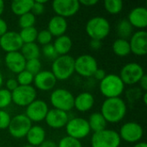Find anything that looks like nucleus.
I'll return each mask as SVG.
<instances>
[{"instance_id":"nucleus-1","label":"nucleus","mask_w":147,"mask_h":147,"mask_svg":"<svg viewBox=\"0 0 147 147\" xmlns=\"http://www.w3.org/2000/svg\"><path fill=\"white\" fill-rule=\"evenodd\" d=\"M127 103L121 97L106 98L101 106V114L107 123H119L127 115Z\"/></svg>"},{"instance_id":"nucleus-2","label":"nucleus","mask_w":147,"mask_h":147,"mask_svg":"<svg viewBox=\"0 0 147 147\" xmlns=\"http://www.w3.org/2000/svg\"><path fill=\"white\" fill-rule=\"evenodd\" d=\"M74 62L75 59L69 54L58 56L53 61L51 71L57 80H67L75 72Z\"/></svg>"},{"instance_id":"nucleus-3","label":"nucleus","mask_w":147,"mask_h":147,"mask_svg":"<svg viewBox=\"0 0 147 147\" xmlns=\"http://www.w3.org/2000/svg\"><path fill=\"white\" fill-rule=\"evenodd\" d=\"M99 89L101 94L106 98L120 97L125 90V84L117 74H107L100 81Z\"/></svg>"},{"instance_id":"nucleus-4","label":"nucleus","mask_w":147,"mask_h":147,"mask_svg":"<svg viewBox=\"0 0 147 147\" xmlns=\"http://www.w3.org/2000/svg\"><path fill=\"white\" fill-rule=\"evenodd\" d=\"M85 31L90 40L102 41L110 33V23L105 17L94 16L87 22Z\"/></svg>"},{"instance_id":"nucleus-5","label":"nucleus","mask_w":147,"mask_h":147,"mask_svg":"<svg viewBox=\"0 0 147 147\" xmlns=\"http://www.w3.org/2000/svg\"><path fill=\"white\" fill-rule=\"evenodd\" d=\"M50 102L53 109L68 113L74 107V96L65 89H56L50 96Z\"/></svg>"},{"instance_id":"nucleus-6","label":"nucleus","mask_w":147,"mask_h":147,"mask_svg":"<svg viewBox=\"0 0 147 147\" xmlns=\"http://www.w3.org/2000/svg\"><path fill=\"white\" fill-rule=\"evenodd\" d=\"M121 142L118 132L107 128L93 133L90 140L91 147H119Z\"/></svg>"},{"instance_id":"nucleus-7","label":"nucleus","mask_w":147,"mask_h":147,"mask_svg":"<svg viewBox=\"0 0 147 147\" xmlns=\"http://www.w3.org/2000/svg\"><path fill=\"white\" fill-rule=\"evenodd\" d=\"M65 127L67 136L78 140L86 138L91 132L88 121L82 117H74L69 119Z\"/></svg>"},{"instance_id":"nucleus-8","label":"nucleus","mask_w":147,"mask_h":147,"mask_svg":"<svg viewBox=\"0 0 147 147\" xmlns=\"http://www.w3.org/2000/svg\"><path fill=\"white\" fill-rule=\"evenodd\" d=\"M75 72L84 78L93 77L95 71L98 69L97 60L90 54H82L75 59Z\"/></svg>"},{"instance_id":"nucleus-9","label":"nucleus","mask_w":147,"mask_h":147,"mask_svg":"<svg viewBox=\"0 0 147 147\" xmlns=\"http://www.w3.org/2000/svg\"><path fill=\"white\" fill-rule=\"evenodd\" d=\"M32 126V122L24 114H19L11 117L8 130L13 138L20 140L26 137Z\"/></svg>"},{"instance_id":"nucleus-10","label":"nucleus","mask_w":147,"mask_h":147,"mask_svg":"<svg viewBox=\"0 0 147 147\" xmlns=\"http://www.w3.org/2000/svg\"><path fill=\"white\" fill-rule=\"evenodd\" d=\"M145 74L144 68L140 64L130 62L121 68L119 77L125 85H134L139 84Z\"/></svg>"},{"instance_id":"nucleus-11","label":"nucleus","mask_w":147,"mask_h":147,"mask_svg":"<svg viewBox=\"0 0 147 147\" xmlns=\"http://www.w3.org/2000/svg\"><path fill=\"white\" fill-rule=\"evenodd\" d=\"M12 102L19 107H28L33 102L37 96V90L32 85L21 86L19 85L11 92Z\"/></svg>"},{"instance_id":"nucleus-12","label":"nucleus","mask_w":147,"mask_h":147,"mask_svg":"<svg viewBox=\"0 0 147 147\" xmlns=\"http://www.w3.org/2000/svg\"><path fill=\"white\" fill-rule=\"evenodd\" d=\"M121 140L127 143H138L144 135L143 127L135 121H128L123 124L118 133Z\"/></svg>"},{"instance_id":"nucleus-13","label":"nucleus","mask_w":147,"mask_h":147,"mask_svg":"<svg viewBox=\"0 0 147 147\" xmlns=\"http://www.w3.org/2000/svg\"><path fill=\"white\" fill-rule=\"evenodd\" d=\"M80 3L78 0H54L52 7L56 16L67 18L75 16L79 9Z\"/></svg>"},{"instance_id":"nucleus-14","label":"nucleus","mask_w":147,"mask_h":147,"mask_svg":"<svg viewBox=\"0 0 147 147\" xmlns=\"http://www.w3.org/2000/svg\"><path fill=\"white\" fill-rule=\"evenodd\" d=\"M48 110V105L45 101L35 99L28 107H26L24 115L30 120L31 122H40L45 121Z\"/></svg>"},{"instance_id":"nucleus-15","label":"nucleus","mask_w":147,"mask_h":147,"mask_svg":"<svg viewBox=\"0 0 147 147\" xmlns=\"http://www.w3.org/2000/svg\"><path fill=\"white\" fill-rule=\"evenodd\" d=\"M23 42L16 31H7L0 37V47L6 53L13 52H20Z\"/></svg>"},{"instance_id":"nucleus-16","label":"nucleus","mask_w":147,"mask_h":147,"mask_svg":"<svg viewBox=\"0 0 147 147\" xmlns=\"http://www.w3.org/2000/svg\"><path fill=\"white\" fill-rule=\"evenodd\" d=\"M129 45L131 53L136 56H145L147 53V32L138 30L130 37Z\"/></svg>"},{"instance_id":"nucleus-17","label":"nucleus","mask_w":147,"mask_h":147,"mask_svg":"<svg viewBox=\"0 0 147 147\" xmlns=\"http://www.w3.org/2000/svg\"><path fill=\"white\" fill-rule=\"evenodd\" d=\"M57 81L58 80L51 71L44 70L34 75L33 84L34 85V88L39 90L49 91L55 87Z\"/></svg>"},{"instance_id":"nucleus-18","label":"nucleus","mask_w":147,"mask_h":147,"mask_svg":"<svg viewBox=\"0 0 147 147\" xmlns=\"http://www.w3.org/2000/svg\"><path fill=\"white\" fill-rule=\"evenodd\" d=\"M68 121V113L56 109H49L45 118L47 125L53 129H60L65 127Z\"/></svg>"},{"instance_id":"nucleus-19","label":"nucleus","mask_w":147,"mask_h":147,"mask_svg":"<svg viewBox=\"0 0 147 147\" xmlns=\"http://www.w3.org/2000/svg\"><path fill=\"white\" fill-rule=\"evenodd\" d=\"M26 59L20 52H13L6 53L4 57V64L9 71L18 74L25 70Z\"/></svg>"},{"instance_id":"nucleus-20","label":"nucleus","mask_w":147,"mask_h":147,"mask_svg":"<svg viewBox=\"0 0 147 147\" xmlns=\"http://www.w3.org/2000/svg\"><path fill=\"white\" fill-rule=\"evenodd\" d=\"M127 21L133 28L144 30L147 26V9L146 7H136L130 10Z\"/></svg>"},{"instance_id":"nucleus-21","label":"nucleus","mask_w":147,"mask_h":147,"mask_svg":"<svg viewBox=\"0 0 147 147\" xmlns=\"http://www.w3.org/2000/svg\"><path fill=\"white\" fill-rule=\"evenodd\" d=\"M95 104L94 96L88 91L82 92L74 96V107L78 112L85 113L90 111Z\"/></svg>"},{"instance_id":"nucleus-22","label":"nucleus","mask_w":147,"mask_h":147,"mask_svg":"<svg viewBox=\"0 0 147 147\" xmlns=\"http://www.w3.org/2000/svg\"><path fill=\"white\" fill-rule=\"evenodd\" d=\"M68 28V23L65 18L59 16H53L47 24V30L50 32L52 36H55L56 38L61 35H64L67 30Z\"/></svg>"},{"instance_id":"nucleus-23","label":"nucleus","mask_w":147,"mask_h":147,"mask_svg":"<svg viewBox=\"0 0 147 147\" xmlns=\"http://www.w3.org/2000/svg\"><path fill=\"white\" fill-rule=\"evenodd\" d=\"M26 140L28 145L37 147L46 140V131L39 125L32 126L26 135Z\"/></svg>"},{"instance_id":"nucleus-24","label":"nucleus","mask_w":147,"mask_h":147,"mask_svg":"<svg viewBox=\"0 0 147 147\" xmlns=\"http://www.w3.org/2000/svg\"><path fill=\"white\" fill-rule=\"evenodd\" d=\"M53 46L59 56L66 55L71 50L72 40L70 36L64 34V35L57 37L54 42L53 43Z\"/></svg>"},{"instance_id":"nucleus-25","label":"nucleus","mask_w":147,"mask_h":147,"mask_svg":"<svg viewBox=\"0 0 147 147\" xmlns=\"http://www.w3.org/2000/svg\"><path fill=\"white\" fill-rule=\"evenodd\" d=\"M34 0H14L10 4V9L14 15L21 16L31 12Z\"/></svg>"},{"instance_id":"nucleus-26","label":"nucleus","mask_w":147,"mask_h":147,"mask_svg":"<svg viewBox=\"0 0 147 147\" xmlns=\"http://www.w3.org/2000/svg\"><path fill=\"white\" fill-rule=\"evenodd\" d=\"M88 121L90 131H93V133L100 132L107 127V121H105L104 117L99 112H95L90 115V118Z\"/></svg>"},{"instance_id":"nucleus-27","label":"nucleus","mask_w":147,"mask_h":147,"mask_svg":"<svg viewBox=\"0 0 147 147\" xmlns=\"http://www.w3.org/2000/svg\"><path fill=\"white\" fill-rule=\"evenodd\" d=\"M113 52L118 57H127L131 53L129 41L127 40L118 38L112 45Z\"/></svg>"},{"instance_id":"nucleus-28","label":"nucleus","mask_w":147,"mask_h":147,"mask_svg":"<svg viewBox=\"0 0 147 147\" xmlns=\"http://www.w3.org/2000/svg\"><path fill=\"white\" fill-rule=\"evenodd\" d=\"M20 53L22 54V56L25 58L26 60L29 59H39L40 55V49L37 43L33 42V43H27L23 44Z\"/></svg>"},{"instance_id":"nucleus-29","label":"nucleus","mask_w":147,"mask_h":147,"mask_svg":"<svg viewBox=\"0 0 147 147\" xmlns=\"http://www.w3.org/2000/svg\"><path fill=\"white\" fill-rule=\"evenodd\" d=\"M116 33L121 39L127 40L134 34V28L127 18L121 19L116 25Z\"/></svg>"},{"instance_id":"nucleus-30","label":"nucleus","mask_w":147,"mask_h":147,"mask_svg":"<svg viewBox=\"0 0 147 147\" xmlns=\"http://www.w3.org/2000/svg\"><path fill=\"white\" fill-rule=\"evenodd\" d=\"M37 34H38V31H37L36 28H34V27L22 28L19 32V35H20L23 44L35 42L36 39H37Z\"/></svg>"},{"instance_id":"nucleus-31","label":"nucleus","mask_w":147,"mask_h":147,"mask_svg":"<svg viewBox=\"0 0 147 147\" xmlns=\"http://www.w3.org/2000/svg\"><path fill=\"white\" fill-rule=\"evenodd\" d=\"M103 6L108 13L117 15L123 9V2L121 0H105L103 2Z\"/></svg>"},{"instance_id":"nucleus-32","label":"nucleus","mask_w":147,"mask_h":147,"mask_svg":"<svg viewBox=\"0 0 147 147\" xmlns=\"http://www.w3.org/2000/svg\"><path fill=\"white\" fill-rule=\"evenodd\" d=\"M35 21H36V16L34 15H33L31 12H28L27 14H24V15L19 16L18 24L22 29L34 27Z\"/></svg>"},{"instance_id":"nucleus-33","label":"nucleus","mask_w":147,"mask_h":147,"mask_svg":"<svg viewBox=\"0 0 147 147\" xmlns=\"http://www.w3.org/2000/svg\"><path fill=\"white\" fill-rule=\"evenodd\" d=\"M34 75L29 71L23 70L22 71L19 72L16 76V81L19 85L21 86H28L31 85L34 82Z\"/></svg>"},{"instance_id":"nucleus-34","label":"nucleus","mask_w":147,"mask_h":147,"mask_svg":"<svg viewBox=\"0 0 147 147\" xmlns=\"http://www.w3.org/2000/svg\"><path fill=\"white\" fill-rule=\"evenodd\" d=\"M25 70L32 73L34 76L41 71V62L39 59H29L26 61Z\"/></svg>"},{"instance_id":"nucleus-35","label":"nucleus","mask_w":147,"mask_h":147,"mask_svg":"<svg viewBox=\"0 0 147 147\" xmlns=\"http://www.w3.org/2000/svg\"><path fill=\"white\" fill-rule=\"evenodd\" d=\"M12 102L11 92L5 88L0 89V109H4Z\"/></svg>"},{"instance_id":"nucleus-36","label":"nucleus","mask_w":147,"mask_h":147,"mask_svg":"<svg viewBox=\"0 0 147 147\" xmlns=\"http://www.w3.org/2000/svg\"><path fill=\"white\" fill-rule=\"evenodd\" d=\"M58 147H83L80 140L71 138L69 136L63 137L59 143L57 144Z\"/></svg>"},{"instance_id":"nucleus-37","label":"nucleus","mask_w":147,"mask_h":147,"mask_svg":"<svg viewBox=\"0 0 147 147\" xmlns=\"http://www.w3.org/2000/svg\"><path fill=\"white\" fill-rule=\"evenodd\" d=\"M52 40H53V36L47 29H42L40 32H38L36 40L38 41L39 44L42 46H46L51 44Z\"/></svg>"},{"instance_id":"nucleus-38","label":"nucleus","mask_w":147,"mask_h":147,"mask_svg":"<svg viewBox=\"0 0 147 147\" xmlns=\"http://www.w3.org/2000/svg\"><path fill=\"white\" fill-rule=\"evenodd\" d=\"M47 0H35L34 1V4L31 9V13L33 15L40 16L45 10V3H47Z\"/></svg>"},{"instance_id":"nucleus-39","label":"nucleus","mask_w":147,"mask_h":147,"mask_svg":"<svg viewBox=\"0 0 147 147\" xmlns=\"http://www.w3.org/2000/svg\"><path fill=\"white\" fill-rule=\"evenodd\" d=\"M10 120L11 117L9 114L3 109H0V130L8 129Z\"/></svg>"},{"instance_id":"nucleus-40","label":"nucleus","mask_w":147,"mask_h":147,"mask_svg":"<svg viewBox=\"0 0 147 147\" xmlns=\"http://www.w3.org/2000/svg\"><path fill=\"white\" fill-rule=\"evenodd\" d=\"M42 53L44 54V56L46 58H47L48 59H53L54 60L59 55L57 54L53 44H48V45H46V46H43L42 47Z\"/></svg>"},{"instance_id":"nucleus-41","label":"nucleus","mask_w":147,"mask_h":147,"mask_svg":"<svg viewBox=\"0 0 147 147\" xmlns=\"http://www.w3.org/2000/svg\"><path fill=\"white\" fill-rule=\"evenodd\" d=\"M5 86H6V88H5L6 90L12 92L13 90H15L19 86V84H18L16 78H9L5 83Z\"/></svg>"},{"instance_id":"nucleus-42","label":"nucleus","mask_w":147,"mask_h":147,"mask_svg":"<svg viewBox=\"0 0 147 147\" xmlns=\"http://www.w3.org/2000/svg\"><path fill=\"white\" fill-rule=\"evenodd\" d=\"M106 75H107L106 71H105L103 69H102V68H99V67H98V69L95 71V73H94V75H93V77H94L96 80H98V81H102V80L106 77Z\"/></svg>"},{"instance_id":"nucleus-43","label":"nucleus","mask_w":147,"mask_h":147,"mask_svg":"<svg viewBox=\"0 0 147 147\" xmlns=\"http://www.w3.org/2000/svg\"><path fill=\"white\" fill-rule=\"evenodd\" d=\"M102 44V41L100 40H90V47L92 49V50H99L101 49Z\"/></svg>"},{"instance_id":"nucleus-44","label":"nucleus","mask_w":147,"mask_h":147,"mask_svg":"<svg viewBox=\"0 0 147 147\" xmlns=\"http://www.w3.org/2000/svg\"><path fill=\"white\" fill-rule=\"evenodd\" d=\"M8 31V25L5 20L0 17V37Z\"/></svg>"},{"instance_id":"nucleus-45","label":"nucleus","mask_w":147,"mask_h":147,"mask_svg":"<svg viewBox=\"0 0 147 147\" xmlns=\"http://www.w3.org/2000/svg\"><path fill=\"white\" fill-rule=\"evenodd\" d=\"M97 3H98L97 0H80L79 1L80 5L82 4L86 7H92V6L96 5Z\"/></svg>"},{"instance_id":"nucleus-46","label":"nucleus","mask_w":147,"mask_h":147,"mask_svg":"<svg viewBox=\"0 0 147 147\" xmlns=\"http://www.w3.org/2000/svg\"><path fill=\"white\" fill-rule=\"evenodd\" d=\"M139 84H140V85L141 90H144V92H146L147 91V76L146 75V74H145V75L142 77V78L140 80Z\"/></svg>"},{"instance_id":"nucleus-47","label":"nucleus","mask_w":147,"mask_h":147,"mask_svg":"<svg viewBox=\"0 0 147 147\" xmlns=\"http://www.w3.org/2000/svg\"><path fill=\"white\" fill-rule=\"evenodd\" d=\"M39 147H58L57 143L53 140H45Z\"/></svg>"},{"instance_id":"nucleus-48","label":"nucleus","mask_w":147,"mask_h":147,"mask_svg":"<svg viewBox=\"0 0 147 147\" xmlns=\"http://www.w3.org/2000/svg\"><path fill=\"white\" fill-rule=\"evenodd\" d=\"M134 147H147V144L145 141H140L138 143H136Z\"/></svg>"},{"instance_id":"nucleus-49","label":"nucleus","mask_w":147,"mask_h":147,"mask_svg":"<svg viewBox=\"0 0 147 147\" xmlns=\"http://www.w3.org/2000/svg\"><path fill=\"white\" fill-rule=\"evenodd\" d=\"M4 8H5V3H4V2L2 1V0H0V16H1V15L3 13V11H4Z\"/></svg>"},{"instance_id":"nucleus-50","label":"nucleus","mask_w":147,"mask_h":147,"mask_svg":"<svg viewBox=\"0 0 147 147\" xmlns=\"http://www.w3.org/2000/svg\"><path fill=\"white\" fill-rule=\"evenodd\" d=\"M142 97H143V102H144V104H145V105H146L147 104V92H144V94H143Z\"/></svg>"},{"instance_id":"nucleus-51","label":"nucleus","mask_w":147,"mask_h":147,"mask_svg":"<svg viewBox=\"0 0 147 147\" xmlns=\"http://www.w3.org/2000/svg\"><path fill=\"white\" fill-rule=\"evenodd\" d=\"M3 75H2V73L0 71V89L3 86Z\"/></svg>"},{"instance_id":"nucleus-52","label":"nucleus","mask_w":147,"mask_h":147,"mask_svg":"<svg viewBox=\"0 0 147 147\" xmlns=\"http://www.w3.org/2000/svg\"><path fill=\"white\" fill-rule=\"evenodd\" d=\"M22 147H34V146H30V145H26V146H24Z\"/></svg>"},{"instance_id":"nucleus-53","label":"nucleus","mask_w":147,"mask_h":147,"mask_svg":"<svg viewBox=\"0 0 147 147\" xmlns=\"http://www.w3.org/2000/svg\"><path fill=\"white\" fill-rule=\"evenodd\" d=\"M0 147H1V146H0Z\"/></svg>"}]
</instances>
